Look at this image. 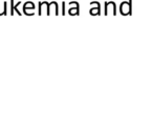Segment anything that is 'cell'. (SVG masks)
<instances>
[{
  "label": "cell",
  "mask_w": 153,
  "mask_h": 134,
  "mask_svg": "<svg viewBox=\"0 0 153 134\" xmlns=\"http://www.w3.org/2000/svg\"><path fill=\"white\" fill-rule=\"evenodd\" d=\"M90 7H91V10L89 11V14L92 16H96L101 14V5L98 1H92L90 2Z\"/></svg>",
  "instance_id": "7a4b0ae2"
},
{
  "label": "cell",
  "mask_w": 153,
  "mask_h": 134,
  "mask_svg": "<svg viewBox=\"0 0 153 134\" xmlns=\"http://www.w3.org/2000/svg\"><path fill=\"white\" fill-rule=\"evenodd\" d=\"M69 7H80V5L76 1H71L69 2Z\"/></svg>",
  "instance_id": "9c48e42d"
},
{
  "label": "cell",
  "mask_w": 153,
  "mask_h": 134,
  "mask_svg": "<svg viewBox=\"0 0 153 134\" xmlns=\"http://www.w3.org/2000/svg\"><path fill=\"white\" fill-rule=\"evenodd\" d=\"M23 13L27 16H32L35 14V12H34V10H23Z\"/></svg>",
  "instance_id": "ba28073f"
},
{
  "label": "cell",
  "mask_w": 153,
  "mask_h": 134,
  "mask_svg": "<svg viewBox=\"0 0 153 134\" xmlns=\"http://www.w3.org/2000/svg\"><path fill=\"white\" fill-rule=\"evenodd\" d=\"M2 15H3V14L1 13V11H0V16H2Z\"/></svg>",
  "instance_id": "8fae6325"
},
{
  "label": "cell",
  "mask_w": 153,
  "mask_h": 134,
  "mask_svg": "<svg viewBox=\"0 0 153 134\" xmlns=\"http://www.w3.org/2000/svg\"><path fill=\"white\" fill-rule=\"evenodd\" d=\"M49 15H59V5L56 1L49 2Z\"/></svg>",
  "instance_id": "3957f363"
},
{
  "label": "cell",
  "mask_w": 153,
  "mask_h": 134,
  "mask_svg": "<svg viewBox=\"0 0 153 134\" xmlns=\"http://www.w3.org/2000/svg\"><path fill=\"white\" fill-rule=\"evenodd\" d=\"M65 9H66V3H65V1H63V2H62V15L63 16L66 14Z\"/></svg>",
  "instance_id": "30bf717a"
},
{
  "label": "cell",
  "mask_w": 153,
  "mask_h": 134,
  "mask_svg": "<svg viewBox=\"0 0 153 134\" xmlns=\"http://www.w3.org/2000/svg\"><path fill=\"white\" fill-rule=\"evenodd\" d=\"M36 9V7H35L34 2H32V1H26L25 3L23 4V10H34Z\"/></svg>",
  "instance_id": "277c9868"
},
{
  "label": "cell",
  "mask_w": 153,
  "mask_h": 134,
  "mask_svg": "<svg viewBox=\"0 0 153 134\" xmlns=\"http://www.w3.org/2000/svg\"><path fill=\"white\" fill-rule=\"evenodd\" d=\"M68 13H69V15L74 16H78L80 14V7H69V10H68Z\"/></svg>",
  "instance_id": "5b68a950"
},
{
  "label": "cell",
  "mask_w": 153,
  "mask_h": 134,
  "mask_svg": "<svg viewBox=\"0 0 153 134\" xmlns=\"http://www.w3.org/2000/svg\"><path fill=\"white\" fill-rule=\"evenodd\" d=\"M39 12L38 14L39 15H43V14H45V15L49 16V3L47 2V1H42V2H39Z\"/></svg>",
  "instance_id": "6da1fadb"
},
{
  "label": "cell",
  "mask_w": 153,
  "mask_h": 134,
  "mask_svg": "<svg viewBox=\"0 0 153 134\" xmlns=\"http://www.w3.org/2000/svg\"><path fill=\"white\" fill-rule=\"evenodd\" d=\"M21 4H22V2H21V1H18V2L16 3V5H15V7H14V11H16V13H17L19 16H21V15H22V14H21V12L19 11V7H20V5H21Z\"/></svg>",
  "instance_id": "8992f818"
},
{
  "label": "cell",
  "mask_w": 153,
  "mask_h": 134,
  "mask_svg": "<svg viewBox=\"0 0 153 134\" xmlns=\"http://www.w3.org/2000/svg\"><path fill=\"white\" fill-rule=\"evenodd\" d=\"M11 2V15H14L15 14V11H14V7H15V0H10Z\"/></svg>",
  "instance_id": "52a82bcc"
}]
</instances>
